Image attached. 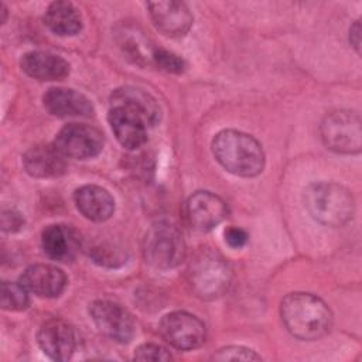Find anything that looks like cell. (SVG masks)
Instances as JSON below:
<instances>
[{
    "instance_id": "6da1fadb",
    "label": "cell",
    "mask_w": 362,
    "mask_h": 362,
    "mask_svg": "<svg viewBox=\"0 0 362 362\" xmlns=\"http://www.w3.org/2000/svg\"><path fill=\"white\" fill-rule=\"evenodd\" d=\"M281 320L287 331L303 341L324 337L332 322L329 307L317 296L310 293H290L280 307Z\"/></svg>"
},
{
    "instance_id": "7a4b0ae2",
    "label": "cell",
    "mask_w": 362,
    "mask_h": 362,
    "mask_svg": "<svg viewBox=\"0 0 362 362\" xmlns=\"http://www.w3.org/2000/svg\"><path fill=\"white\" fill-rule=\"evenodd\" d=\"M212 153L226 171L239 177H255L264 167V153L260 143L243 132H219L214 137Z\"/></svg>"
},
{
    "instance_id": "3957f363",
    "label": "cell",
    "mask_w": 362,
    "mask_h": 362,
    "mask_svg": "<svg viewBox=\"0 0 362 362\" xmlns=\"http://www.w3.org/2000/svg\"><path fill=\"white\" fill-rule=\"evenodd\" d=\"M188 283L197 297L215 300L229 290L232 267L218 250L202 247L189 262Z\"/></svg>"
},
{
    "instance_id": "277c9868",
    "label": "cell",
    "mask_w": 362,
    "mask_h": 362,
    "mask_svg": "<svg viewBox=\"0 0 362 362\" xmlns=\"http://www.w3.org/2000/svg\"><path fill=\"white\" fill-rule=\"evenodd\" d=\"M304 204L308 214L327 226H342L355 209L352 194L337 182H314L307 187Z\"/></svg>"
},
{
    "instance_id": "5b68a950",
    "label": "cell",
    "mask_w": 362,
    "mask_h": 362,
    "mask_svg": "<svg viewBox=\"0 0 362 362\" xmlns=\"http://www.w3.org/2000/svg\"><path fill=\"white\" fill-rule=\"evenodd\" d=\"M144 259L156 269H173L185 257V242L178 228L167 221L156 222L144 236Z\"/></svg>"
},
{
    "instance_id": "8992f818",
    "label": "cell",
    "mask_w": 362,
    "mask_h": 362,
    "mask_svg": "<svg viewBox=\"0 0 362 362\" xmlns=\"http://www.w3.org/2000/svg\"><path fill=\"white\" fill-rule=\"evenodd\" d=\"M325 146L341 154H356L362 146L361 117L352 110H337L327 115L320 127Z\"/></svg>"
},
{
    "instance_id": "52a82bcc",
    "label": "cell",
    "mask_w": 362,
    "mask_h": 362,
    "mask_svg": "<svg viewBox=\"0 0 362 362\" xmlns=\"http://www.w3.org/2000/svg\"><path fill=\"white\" fill-rule=\"evenodd\" d=\"M89 314L98 329L107 338L124 344L136 331L132 314L120 304L109 300H96L89 307Z\"/></svg>"
},
{
    "instance_id": "ba28073f",
    "label": "cell",
    "mask_w": 362,
    "mask_h": 362,
    "mask_svg": "<svg viewBox=\"0 0 362 362\" xmlns=\"http://www.w3.org/2000/svg\"><path fill=\"white\" fill-rule=\"evenodd\" d=\"M160 332L171 346L181 351L195 349L205 341L204 322L185 311L165 314L160 321Z\"/></svg>"
},
{
    "instance_id": "9c48e42d",
    "label": "cell",
    "mask_w": 362,
    "mask_h": 362,
    "mask_svg": "<svg viewBox=\"0 0 362 362\" xmlns=\"http://www.w3.org/2000/svg\"><path fill=\"white\" fill-rule=\"evenodd\" d=\"M54 144L66 158L85 160L102 151L103 134L99 129L89 124L69 123L59 130Z\"/></svg>"
},
{
    "instance_id": "30bf717a",
    "label": "cell",
    "mask_w": 362,
    "mask_h": 362,
    "mask_svg": "<svg viewBox=\"0 0 362 362\" xmlns=\"http://www.w3.org/2000/svg\"><path fill=\"white\" fill-rule=\"evenodd\" d=\"M184 214L192 229L208 232L228 216V206L221 197L209 191H197L187 199Z\"/></svg>"
},
{
    "instance_id": "8fae6325",
    "label": "cell",
    "mask_w": 362,
    "mask_h": 362,
    "mask_svg": "<svg viewBox=\"0 0 362 362\" xmlns=\"http://www.w3.org/2000/svg\"><path fill=\"white\" fill-rule=\"evenodd\" d=\"M37 341L47 356L54 361H66L76 348V332L66 321L52 318L40 327Z\"/></svg>"
},
{
    "instance_id": "7c38bea8",
    "label": "cell",
    "mask_w": 362,
    "mask_h": 362,
    "mask_svg": "<svg viewBox=\"0 0 362 362\" xmlns=\"http://www.w3.org/2000/svg\"><path fill=\"white\" fill-rule=\"evenodd\" d=\"M156 28L167 37H182L192 25V13L184 1H151L147 4Z\"/></svg>"
},
{
    "instance_id": "4fadbf2b",
    "label": "cell",
    "mask_w": 362,
    "mask_h": 362,
    "mask_svg": "<svg viewBox=\"0 0 362 362\" xmlns=\"http://www.w3.org/2000/svg\"><path fill=\"white\" fill-rule=\"evenodd\" d=\"M41 246L47 257L55 262H71L81 247L79 233L69 225H48L41 235Z\"/></svg>"
},
{
    "instance_id": "5bb4252c",
    "label": "cell",
    "mask_w": 362,
    "mask_h": 362,
    "mask_svg": "<svg viewBox=\"0 0 362 362\" xmlns=\"http://www.w3.org/2000/svg\"><path fill=\"white\" fill-rule=\"evenodd\" d=\"M20 283L38 297L54 298L65 290L66 276L54 264L38 263L24 270Z\"/></svg>"
},
{
    "instance_id": "9a60e30c",
    "label": "cell",
    "mask_w": 362,
    "mask_h": 362,
    "mask_svg": "<svg viewBox=\"0 0 362 362\" xmlns=\"http://www.w3.org/2000/svg\"><path fill=\"white\" fill-rule=\"evenodd\" d=\"M42 100L45 109L57 117H89L93 115L90 100L75 89L49 88Z\"/></svg>"
},
{
    "instance_id": "2e32d148",
    "label": "cell",
    "mask_w": 362,
    "mask_h": 362,
    "mask_svg": "<svg viewBox=\"0 0 362 362\" xmlns=\"http://www.w3.org/2000/svg\"><path fill=\"white\" fill-rule=\"evenodd\" d=\"M23 165L35 178L59 177L66 171V157L55 144H40L24 153Z\"/></svg>"
},
{
    "instance_id": "e0dca14e",
    "label": "cell",
    "mask_w": 362,
    "mask_h": 362,
    "mask_svg": "<svg viewBox=\"0 0 362 362\" xmlns=\"http://www.w3.org/2000/svg\"><path fill=\"white\" fill-rule=\"evenodd\" d=\"M107 120L113 134L123 147L134 150L147 141L148 126L139 115L117 106H110Z\"/></svg>"
},
{
    "instance_id": "ac0fdd59",
    "label": "cell",
    "mask_w": 362,
    "mask_h": 362,
    "mask_svg": "<svg viewBox=\"0 0 362 362\" xmlns=\"http://www.w3.org/2000/svg\"><path fill=\"white\" fill-rule=\"evenodd\" d=\"M110 106H117L139 115L148 127L156 126L161 117V109L157 100L146 90L134 86H122L113 90Z\"/></svg>"
},
{
    "instance_id": "d6986e66",
    "label": "cell",
    "mask_w": 362,
    "mask_h": 362,
    "mask_svg": "<svg viewBox=\"0 0 362 362\" xmlns=\"http://www.w3.org/2000/svg\"><path fill=\"white\" fill-rule=\"evenodd\" d=\"M21 69L38 81H62L69 75V64L48 51H30L21 58Z\"/></svg>"
},
{
    "instance_id": "ffe728a7",
    "label": "cell",
    "mask_w": 362,
    "mask_h": 362,
    "mask_svg": "<svg viewBox=\"0 0 362 362\" xmlns=\"http://www.w3.org/2000/svg\"><path fill=\"white\" fill-rule=\"evenodd\" d=\"M78 211L89 221L103 222L113 215L115 199L110 192L99 185H83L74 194Z\"/></svg>"
},
{
    "instance_id": "44dd1931",
    "label": "cell",
    "mask_w": 362,
    "mask_h": 362,
    "mask_svg": "<svg viewBox=\"0 0 362 362\" xmlns=\"http://www.w3.org/2000/svg\"><path fill=\"white\" fill-rule=\"evenodd\" d=\"M45 25L57 35L66 37L81 31L82 20L76 7L69 1H54L44 16Z\"/></svg>"
},
{
    "instance_id": "7402d4cb",
    "label": "cell",
    "mask_w": 362,
    "mask_h": 362,
    "mask_svg": "<svg viewBox=\"0 0 362 362\" xmlns=\"http://www.w3.org/2000/svg\"><path fill=\"white\" fill-rule=\"evenodd\" d=\"M89 256L93 262L106 267H117L126 262V250L120 246H116L109 242L95 243L88 249Z\"/></svg>"
},
{
    "instance_id": "603a6c76",
    "label": "cell",
    "mask_w": 362,
    "mask_h": 362,
    "mask_svg": "<svg viewBox=\"0 0 362 362\" xmlns=\"http://www.w3.org/2000/svg\"><path fill=\"white\" fill-rule=\"evenodd\" d=\"M30 304L28 290L21 283H1V307L8 311H21Z\"/></svg>"
},
{
    "instance_id": "cb8c5ba5",
    "label": "cell",
    "mask_w": 362,
    "mask_h": 362,
    "mask_svg": "<svg viewBox=\"0 0 362 362\" xmlns=\"http://www.w3.org/2000/svg\"><path fill=\"white\" fill-rule=\"evenodd\" d=\"M151 62L161 71L170 72V74H181L185 69V62L181 57L163 49V48H154Z\"/></svg>"
},
{
    "instance_id": "d4e9b609",
    "label": "cell",
    "mask_w": 362,
    "mask_h": 362,
    "mask_svg": "<svg viewBox=\"0 0 362 362\" xmlns=\"http://www.w3.org/2000/svg\"><path fill=\"white\" fill-rule=\"evenodd\" d=\"M216 361H259L262 359L253 349L245 346H226L212 356Z\"/></svg>"
},
{
    "instance_id": "484cf974",
    "label": "cell",
    "mask_w": 362,
    "mask_h": 362,
    "mask_svg": "<svg viewBox=\"0 0 362 362\" xmlns=\"http://www.w3.org/2000/svg\"><path fill=\"white\" fill-rule=\"evenodd\" d=\"M171 354L157 344H143L134 351L136 361H170Z\"/></svg>"
},
{
    "instance_id": "4316f807",
    "label": "cell",
    "mask_w": 362,
    "mask_h": 362,
    "mask_svg": "<svg viewBox=\"0 0 362 362\" xmlns=\"http://www.w3.org/2000/svg\"><path fill=\"white\" fill-rule=\"evenodd\" d=\"M225 242L233 247V249H239L242 246L246 245L247 242V233L246 230H243L242 228H238V226H229L228 229H225Z\"/></svg>"
},
{
    "instance_id": "83f0119b",
    "label": "cell",
    "mask_w": 362,
    "mask_h": 362,
    "mask_svg": "<svg viewBox=\"0 0 362 362\" xmlns=\"http://www.w3.org/2000/svg\"><path fill=\"white\" fill-rule=\"evenodd\" d=\"M23 223H24V219H23L20 212H17L14 209L3 211V215H1V228H3V230L16 232V230L21 229Z\"/></svg>"
},
{
    "instance_id": "f1b7e54d",
    "label": "cell",
    "mask_w": 362,
    "mask_h": 362,
    "mask_svg": "<svg viewBox=\"0 0 362 362\" xmlns=\"http://www.w3.org/2000/svg\"><path fill=\"white\" fill-rule=\"evenodd\" d=\"M349 41H351L352 47L356 49V52H359V48H361V25H359V21H355L354 25L351 27Z\"/></svg>"
}]
</instances>
